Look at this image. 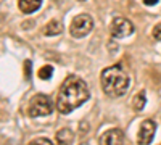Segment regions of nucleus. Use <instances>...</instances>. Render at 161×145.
Wrapping results in <instances>:
<instances>
[{
  "label": "nucleus",
  "mask_w": 161,
  "mask_h": 145,
  "mask_svg": "<svg viewBox=\"0 0 161 145\" xmlns=\"http://www.w3.org/2000/svg\"><path fill=\"white\" fill-rule=\"evenodd\" d=\"M89 87L79 76H68L60 87L57 108L61 114H68L84 105L89 98Z\"/></svg>",
  "instance_id": "nucleus-1"
},
{
  "label": "nucleus",
  "mask_w": 161,
  "mask_h": 145,
  "mask_svg": "<svg viewBox=\"0 0 161 145\" xmlns=\"http://www.w3.org/2000/svg\"><path fill=\"white\" fill-rule=\"evenodd\" d=\"M100 82L106 95L118 98L126 94V90L129 87V76L121 64H113V66H108L102 71Z\"/></svg>",
  "instance_id": "nucleus-2"
},
{
  "label": "nucleus",
  "mask_w": 161,
  "mask_h": 145,
  "mask_svg": "<svg viewBox=\"0 0 161 145\" xmlns=\"http://www.w3.org/2000/svg\"><path fill=\"white\" fill-rule=\"evenodd\" d=\"M93 28V20L87 13H80V15L74 16L71 24H69V32L74 39H82L87 36Z\"/></svg>",
  "instance_id": "nucleus-3"
},
{
  "label": "nucleus",
  "mask_w": 161,
  "mask_h": 145,
  "mask_svg": "<svg viewBox=\"0 0 161 145\" xmlns=\"http://www.w3.org/2000/svg\"><path fill=\"white\" fill-rule=\"evenodd\" d=\"M53 110V105L50 102V98L47 95H42V94H37L31 98V103H29V114L32 118H39V116H47L50 114Z\"/></svg>",
  "instance_id": "nucleus-4"
},
{
  "label": "nucleus",
  "mask_w": 161,
  "mask_h": 145,
  "mask_svg": "<svg viewBox=\"0 0 161 145\" xmlns=\"http://www.w3.org/2000/svg\"><path fill=\"white\" fill-rule=\"evenodd\" d=\"M134 32V24L124 18V16H118L111 21V36L116 39H124Z\"/></svg>",
  "instance_id": "nucleus-5"
},
{
  "label": "nucleus",
  "mask_w": 161,
  "mask_h": 145,
  "mask_svg": "<svg viewBox=\"0 0 161 145\" xmlns=\"http://www.w3.org/2000/svg\"><path fill=\"white\" fill-rule=\"evenodd\" d=\"M156 132V124L152 120H147L140 124L139 134H137V143L139 145H150Z\"/></svg>",
  "instance_id": "nucleus-6"
},
{
  "label": "nucleus",
  "mask_w": 161,
  "mask_h": 145,
  "mask_svg": "<svg viewBox=\"0 0 161 145\" xmlns=\"http://www.w3.org/2000/svg\"><path fill=\"white\" fill-rule=\"evenodd\" d=\"M100 145H124V134L121 129H110L100 136Z\"/></svg>",
  "instance_id": "nucleus-7"
},
{
  "label": "nucleus",
  "mask_w": 161,
  "mask_h": 145,
  "mask_svg": "<svg viewBox=\"0 0 161 145\" xmlns=\"http://www.w3.org/2000/svg\"><path fill=\"white\" fill-rule=\"evenodd\" d=\"M42 5V0H19L18 2V7H19V11L24 13V15H29V13H34L40 8Z\"/></svg>",
  "instance_id": "nucleus-8"
},
{
  "label": "nucleus",
  "mask_w": 161,
  "mask_h": 145,
  "mask_svg": "<svg viewBox=\"0 0 161 145\" xmlns=\"http://www.w3.org/2000/svg\"><path fill=\"white\" fill-rule=\"evenodd\" d=\"M55 139H57V145H71L74 140V132L69 127H63L57 132Z\"/></svg>",
  "instance_id": "nucleus-9"
},
{
  "label": "nucleus",
  "mask_w": 161,
  "mask_h": 145,
  "mask_svg": "<svg viewBox=\"0 0 161 145\" xmlns=\"http://www.w3.org/2000/svg\"><path fill=\"white\" fill-rule=\"evenodd\" d=\"M63 31V26L58 20H52L47 26H45V29H44V34L45 36H58L60 32Z\"/></svg>",
  "instance_id": "nucleus-10"
},
{
  "label": "nucleus",
  "mask_w": 161,
  "mask_h": 145,
  "mask_svg": "<svg viewBox=\"0 0 161 145\" xmlns=\"http://www.w3.org/2000/svg\"><path fill=\"white\" fill-rule=\"evenodd\" d=\"M145 92L142 90V92H139L137 95H134V98H132V107H134V110L136 111H140V110H143V107H145Z\"/></svg>",
  "instance_id": "nucleus-11"
},
{
  "label": "nucleus",
  "mask_w": 161,
  "mask_h": 145,
  "mask_svg": "<svg viewBox=\"0 0 161 145\" xmlns=\"http://www.w3.org/2000/svg\"><path fill=\"white\" fill-rule=\"evenodd\" d=\"M53 74V68L50 66V64H45V66H42L39 70V77L40 79H50Z\"/></svg>",
  "instance_id": "nucleus-12"
},
{
  "label": "nucleus",
  "mask_w": 161,
  "mask_h": 145,
  "mask_svg": "<svg viewBox=\"0 0 161 145\" xmlns=\"http://www.w3.org/2000/svg\"><path fill=\"white\" fill-rule=\"evenodd\" d=\"M29 145H53V143H52V140H48L47 137H37V139L31 140Z\"/></svg>",
  "instance_id": "nucleus-13"
},
{
  "label": "nucleus",
  "mask_w": 161,
  "mask_h": 145,
  "mask_svg": "<svg viewBox=\"0 0 161 145\" xmlns=\"http://www.w3.org/2000/svg\"><path fill=\"white\" fill-rule=\"evenodd\" d=\"M152 36L156 39V41H161V23H158V24L155 26V28H153Z\"/></svg>",
  "instance_id": "nucleus-14"
},
{
  "label": "nucleus",
  "mask_w": 161,
  "mask_h": 145,
  "mask_svg": "<svg viewBox=\"0 0 161 145\" xmlns=\"http://www.w3.org/2000/svg\"><path fill=\"white\" fill-rule=\"evenodd\" d=\"M145 2V5H155V3H158V0H143Z\"/></svg>",
  "instance_id": "nucleus-15"
},
{
  "label": "nucleus",
  "mask_w": 161,
  "mask_h": 145,
  "mask_svg": "<svg viewBox=\"0 0 161 145\" xmlns=\"http://www.w3.org/2000/svg\"><path fill=\"white\" fill-rule=\"evenodd\" d=\"M79 2H86V0H79Z\"/></svg>",
  "instance_id": "nucleus-16"
}]
</instances>
